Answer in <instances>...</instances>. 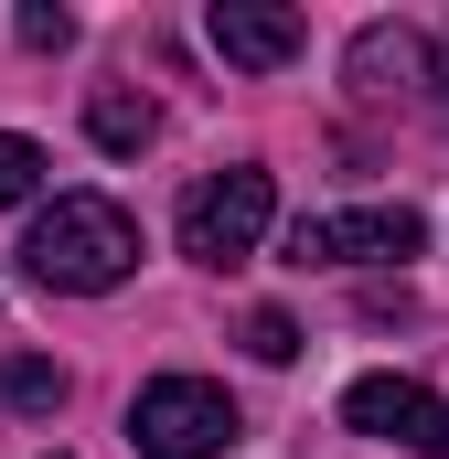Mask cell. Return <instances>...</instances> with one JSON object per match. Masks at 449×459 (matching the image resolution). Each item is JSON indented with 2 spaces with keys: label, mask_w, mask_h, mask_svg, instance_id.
<instances>
[{
  "label": "cell",
  "mask_w": 449,
  "mask_h": 459,
  "mask_svg": "<svg viewBox=\"0 0 449 459\" xmlns=\"http://www.w3.org/2000/svg\"><path fill=\"white\" fill-rule=\"evenodd\" d=\"M22 267L43 289H118L139 267V225L118 214L108 193H54L32 214V235H22Z\"/></svg>",
  "instance_id": "obj_1"
},
{
  "label": "cell",
  "mask_w": 449,
  "mask_h": 459,
  "mask_svg": "<svg viewBox=\"0 0 449 459\" xmlns=\"http://www.w3.org/2000/svg\"><path fill=\"white\" fill-rule=\"evenodd\" d=\"M128 438L139 459H224L235 449V395L204 385V374H161L128 395Z\"/></svg>",
  "instance_id": "obj_2"
},
{
  "label": "cell",
  "mask_w": 449,
  "mask_h": 459,
  "mask_svg": "<svg viewBox=\"0 0 449 459\" xmlns=\"http://www.w3.org/2000/svg\"><path fill=\"white\" fill-rule=\"evenodd\" d=\"M268 214H278V182H268L257 160H235V171H204V182L182 193V256H204V267H235V256H257V246H268Z\"/></svg>",
  "instance_id": "obj_3"
},
{
  "label": "cell",
  "mask_w": 449,
  "mask_h": 459,
  "mask_svg": "<svg viewBox=\"0 0 449 459\" xmlns=\"http://www.w3.org/2000/svg\"><path fill=\"white\" fill-rule=\"evenodd\" d=\"M418 246H428V225L407 204H353V214H300L289 225V267H396Z\"/></svg>",
  "instance_id": "obj_4"
},
{
  "label": "cell",
  "mask_w": 449,
  "mask_h": 459,
  "mask_svg": "<svg viewBox=\"0 0 449 459\" xmlns=\"http://www.w3.org/2000/svg\"><path fill=\"white\" fill-rule=\"evenodd\" d=\"M342 428L396 438V449H418V459H449V406L418 385V374H364V385L342 395Z\"/></svg>",
  "instance_id": "obj_5"
},
{
  "label": "cell",
  "mask_w": 449,
  "mask_h": 459,
  "mask_svg": "<svg viewBox=\"0 0 449 459\" xmlns=\"http://www.w3.org/2000/svg\"><path fill=\"white\" fill-rule=\"evenodd\" d=\"M204 43H215L224 65H246V75H278V65L300 54V11H268V0H215V11H204Z\"/></svg>",
  "instance_id": "obj_6"
},
{
  "label": "cell",
  "mask_w": 449,
  "mask_h": 459,
  "mask_svg": "<svg viewBox=\"0 0 449 459\" xmlns=\"http://www.w3.org/2000/svg\"><path fill=\"white\" fill-rule=\"evenodd\" d=\"M385 75H396V86H407V75H428V43L374 22V32H353V86H364V97H385Z\"/></svg>",
  "instance_id": "obj_7"
},
{
  "label": "cell",
  "mask_w": 449,
  "mask_h": 459,
  "mask_svg": "<svg viewBox=\"0 0 449 459\" xmlns=\"http://www.w3.org/2000/svg\"><path fill=\"white\" fill-rule=\"evenodd\" d=\"M54 406H65V363L0 352V417H54Z\"/></svg>",
  "instance_id": "obj_8"
},
{
  "label": "cell",
  "mask_w": 449,
  "mask_h": 459,
  "mask_svg": "<svg viewBox=\"0 0 449 459\" xmlns=\"http://www.w3.org/2000/svg\"><path fill=\"white\" fill-rule=\"evenodd\" d=\"M150 128H161V117H150V97H128V86H108V97L86 108V139H97V150H150Z\"/></svg>",
  "instance_id": "obj_9"
},
{
  "label": "cell",
  "mask_w": 449,
  "mask_h": 459,
  "mask_svg": "<svg viewBox=\"0 0 449 459\" xmlns=\"http://www.w3.org/2000/svg\"><path fill=\"white\" fill-rule=\"evenodd\" d=\"M32 193H43V150H32L22 128H0V214H11V204H32Z\"/></svg>",
  "instance_id": "obj_10"
},
{
  "label": "cell",
  "mask_w": 449,
  "mask_h": 459,
  "mask_svg": "<svg viewBox=\"0 0 449 459\" xmlns=\"http://www.w3.org/2000/svg\"><path fill=\"white\" fill-rule=\"evenodd\" d=\"M246 352H257V363H289V352H300V321H289V310H257V321H246Z\"/></svg>",
  "instance_id": "obj_11"
},
{
  "label": "cell",
  "mask_w": 449,
  "mask_h": 459,
  "mask_svg": "<svg viewBox=\"0 0 449 459\" xmlns=\"http://www.w3.org/2000/svg\"><path fill=\"white\" fill-rule=\"evenodd\" d=\"M11 32H22L32 54H65V43H75V11H43V0H32V11H22Z\"/></svg>",
  "instance_id": "obj_12"
},
{
  "label": "cell",
  "mask_w": 449,
  "mask_h": 459,
  "mask_svg": "<svg viewBox=\"0 0 449 459\" xmlns=\"http://www.w3.org/2000/svg\"><path fill=\"white\" fill-rule=\"evenodd\" d=\"M428 86H439V108H449V22H439V43H428Z\"/></svg>",
  "instance_id": "obj_13"
}]
</instances>
